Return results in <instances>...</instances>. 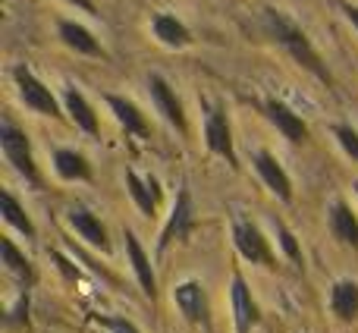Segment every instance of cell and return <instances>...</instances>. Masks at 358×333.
I'll list each match as a JSON object with an SVG mask.
<instances>
[{
	"mask_svg": "<svg viewBox=\"0 0 358 333\" xmlns=\"http://www.w3.org/2000/svg\"><path fill=\"white\" fill-rule=\"evenodd\" d=\"M264 29L267 35L273 38V41H280L286 48V54L292 57V60L299 63V66H305L308 73H315L321 82H334V76H330V69L324 66L321 54L315 50V44H311V38L305 35L302 29H299L296 22H292L289 16H283L280 10H273V6H267L264 10Z\"/></svg>",
	"mask_w": 358,
	"mask_h": 333,
	"instance_id": "1",
	"label": "cell"
},
{
	"mask_svg": "<svg viewBox=\"0 0 358 333\" xmlns=\"http://www.w3.org/2000/svg\"><path fill=\"white\" fill-rule=\"evenodd\" d=\"M0 148H3V157L10 161V166L19 173V176H25L31 185H41V176H38V166H35V157H31L29 139H25V132L16 129L10 120L0 123Z\"/></svg>",
	"mask_w": 358,
	"mask_h": 333,
	"instance_id": "2",
	"label": "cell"
},
{
	"mask_svg": "<svg viewBox=\"0 0 358 333\" xmlns=\"http://www.w3.org/2000/svg\"><path fill=\"white\" fill-rule=\"evenodd\" d=\"M13 82H16L19 101H22L29 111L41 113V117H60V104H57L54 92L31 73L29 66H16L13 69Z\"/></svg>",
	"mask_w": 358,
	"mask_h": 333,
	"instance_id": "3",
	"label": "cell"
},
{
	"mask_svg": "<svg viewBox=\"0 0 358 333\" xmlns=\"http://www.w3.org/2000/svg\"><path fill=\"white\" fill-rule=\"evenodd\" d=\"M233 242H236V252H239L245 261H252V264H261V267L277 264V261H273L271 246H267V236L261 233L252 220L236 217L233 220Z\"/></svg>",
	"mask_w": 358,
	"mask_h": 333,
	"instance_id": "4",
	"label": "cell"
},
{
	"mask_svg": "<svg viewBox=\"0 0 358 333\" xmlns=\"http://www.w3.org/2000/svg\"><path fill=\"white\" fill-rule=\"evenodd\" d=\"M192 227H195V204H192L189 189H179L173 211H170L167 223H164L161 236H157V255L167 252L176 239H185V236L192 233Z\"/></svg>",
	"mask_w": 358,
	"mask_h": 333,
	"instance_id": "5",
	"label": "cell"
},
{
	"mask_svg": "<svg viewBox=\"0 0 358 333\" xmlns=\"http://www.w3.org/2000/svg\"><path fill=\"white\" fill-rule=\"evenodd\" d=\"M204 142L214 155H220L229 166H239L236 161V151H233V129H229V120L223 113V107H210L204 111Z\"/></svg>",
	"mask_w": 358,
	"mask_h": 333,
	"instance_id": "6",
	"label": "cell"
},
{
	"mask_svg": "<svg viewBox=\"0 0 358 333\" xmlns=\"http://www.w3.org/2000/svg\"><path fill=\"white\" fill-rule=\"evenodd\" d=\"M148 94H151V101H155V107H157V113H161L164 120H167L173 129L179 132H185L189 129V123H185V111H182V101L176 98V92L170 88V82L164 79V76H148Z\"/></svg>",
	"mask_w": 358,
	"mask_h": 333,
	"instance_id": "7",
	"label": "cell"
},
{
	"mask_svg": "<svg viewBox=\"0 0 358 333\" xmlns=\"http://www.w3.org/2000/svg\"><path fill=\"white\" fill-rule=\"evenodd\" d=\"M255 170H258L261 183L280 198V201H292V183H289V173L277 164V157L271 151H255Z\"/></svg>",
	"mask_w": 358,
	"mask_h": 333,
	"instance_id": "8",
	"label": "cell"
},
{
	"mask_svg": "<svg viewBox=\"0 0 358 333\" xmlns=\"http://www.w3.org/2000/svg\"><path fill=\"white\" fill-rule=\"evenodd\" d=\"M173 302L182 311L185 321L192 324H208V296H204L198 280H182L173 290Z\"/></svg>",
	"mask_w": 358,
	"mask_h": 333,
	"instance_id": "9",
	"label": "cell"
},
{
	"mask_svg": "<svg viewBox=\"0 0 358 333\" xmlns=\"http://www.w3.org/2000/svg\"><path fill=\"white\" fill-rule=\"evenodd\" d=\"M264 113H267V120L277 126V132L286 139V142L302 145L305 139H308V126H305L302 117H296V113H292L283 101H277V98L264 101Z\"/></svg>",
	"mask_w": 358,
	"mask_h": 333,
	"instance_id": "10",
	"label": "cell"
},
{
	"mask_svg": "<svg viewBox=\"0 0 358 333\" xmlns=\"http://www.w3.org/2000/svg\"><path fill=\"white\" fill-rule=\"evenodd\" d=\"M126 255H129V264H132V271H136V277H138V286H142V292L148 299H155L157 296V274H155V264H151V258H148V252L142 248V242L136 239V233H129L126 229Z\"/></svg>",
	"mask_w": 358,
	"mask_h": 333,
	"instance_id": "11",
	"label": "cell"
},
{
	"mask_svg": "<svg viewBox=\"0 0 358 333\" xmlns=\"http://www.w3.org/2000/svg\"><path fill=\"white\" fill-rule=\"evenodd\" d=\"M104 101H107V107H110V113L117 117V123L126 129V136H138V139L151 136V126H148V120H145V113L138 111L129 98H123V94H107Z\"/></svg>",
	"mask_w": 358,
	"mask_h": 333,
	"instance_id": "12",
	"label": "cell"
},
{
	"mask_svg": "<svg viewBox=\"0 0 358 333\" xmlns=\"http://www.w3.org/2000/svg\"><path fill=\"white\" fill-rule=\"evenodd\" d=\"M229 302H233L236 333H252L255 321H258V302L252 299V290L245 286L242 274H236V277H233V296H229Z\"/></svg>",
	"mask_w": 358,
	"mask_h": 333,
	"instance_id": "13",
	"label": "cell"
},
{
	"mask_svg": "<svg viewBox=\"0 0 358 333\" xmlns=\"http://www.w3.org/2000/svg\"><path fill=\"white\" fill-rule=\"evenodd\" d=\"M69 227L76 229L82 242H88L92 248H101V252H110V239H107V229L98 217L88 208H73L69 211Z\"/></svg>",
	"mask_w": 358,
	"mask_h": 333,
	"instance_id": "14",
	"label": "cell"
},
{
	"mask_svg": "<svg viewBox=\"0 0 358 333\" xmlns=\"http://www.w3.org/2000/svg\"><path fill=\"white\" fill-rule=\"evenodd\" d=\"M57 31H60V41L66 44L69 50H76V54L104 57V48H101V41H98V38H94L82 22H73V19H60Z\"/></svg>",
	"mask_w": 358,
	"mask_h": 333,
	"instance_id": "15",
	"label": "cell"
},
{
	"mask_svg": "<svg viewBox=\"0 0 358 333\" xmlns=\"http://www.w3.org/2000/svg\"><path fill=\"white\" fill-rule=\"evenodd\" d=\"M126 189H129L132 201L138 204L142 214H155L157 204H161V185L155 176H138L136 170H126Z\"/></svg>",
	"mask_w": 358,
	"mask_h": 333,
	"instance_id": "16",
	"label": "cell"
},
{
	"mask_svg": "<svg viewBox=\"0 0 358 333\" xmlns=\"http://www.w3.org/2000/svg\"><path fill=\"white\" fill-rule=\"evenodd\" d=\"M330 311L343 324L358 321V283L355 280H349V277L336 280L334 290H330Z\"/></svg>",
	"mask_w": 358,
	"mask_h": 333,
	"instance_id": "17",
	"label": "cell"
},
{
	"mask_svg": "<svg viewBox=\"0 0 358 333\" xmlns=\"http://www.w3.org/2000/svg\"><path fill=\"white\" fill-rule=\"evenodd\" d=\"M63 107H66L69 120H73L85 136H98V129H101L98 113H94V107L88 104V98L79 92V88H66V92H63Z\"/></svg>",
	"mask_w": 358,
	"mask_h": 333,
	"instance_id": "18",
	"label": "cell"
},
{
	"mask_svg": "<svg viewBox=\"0 0 358 333\" xmlns=\"http://www.w3.org/2000/svg\"><path fill=\"white\" fill-rule=\"evenodd\" d=\"M151 31H155V38L164 44V48H173V50H182L195 41L192 31L185 29L176 16H170V13H157L155 22H151Z\"/></svg>",
	"mask_w": 358,
	"mask_h": 333,
	"instance_id": "19",
	"label": "cell"
},
{
	"mask_svg": "<svg viewBox=\"0 0 358 333\" xmlns=\"http://www.w3.org/2000/svg\"><path fill=\"white\" fill-rule=\"evenodd\" d=\"M330 233H334L343 246L358 252V217L352 214V208H349L346 201L330 204Z\"/></svg>",
	"mask_w": 358,
	"mask_h": 333,
	"instance_id": "20",
	"label": "cell"
},
{
	"mask_svg": "<svg viewBox=\"0 0 358 333\" xmlns=\"http://www.w3.org/2000/svg\"><path fill=\"white\" fill-rule=\"evenodd\" d=\"M54 170H57V176L66 179V183L92 176V166H88L85 155H79V151H73V148H57L54 151Z\"/></svg>",
	"mask_w": 358,
	"mask_h": 333,
	"instance_id": "21",
	"label": "cell"
},
{
	"mask_svg": "<svg viewBox=\"0 0 358 333\" xmlns=\"http://www.w3.org/2000/svg\"><path fill=\"white\" fill-rule=\"evenodd\" d=\"M0 255H3V267L19 280V283H22V286L35 283V271H31L29 258H25V255L19 252L16 246H13L10 236H3V242H0Z\"/></svg>",
	"mask_w": 358,
	"mask_h": 333,
	"instance_id": "22",
	"label": "cell"
},
{
	"mask_svg": "<svg viewBox=\"0 0 358 333\" xmlns=\"http://www.w3.org/2000/svg\"><path fill=\"white\" fill-rule=\"evenodd\" d=\"M0 217H3L13 229H19L22 236H29V239L35 236V223H31V217L22 211V204L16 201L13 192H0Z\"/></svg>",
	"mask_w": 358,
	"mask_h": 333,
	"instance_id": "23",
	"label": "cell"
},
{
	"mask_svg": "<svg viewBox=\"0 0 358 333\" xmlns=\"http://www.w3.org/2000/svg\"><path fill=\"white\" fill-rule=\"evenodd\" d=\"M273 227H277V242H280V248H283V255H286V258H289L296 267H302V264H305V255H302V246H299V239L292 236V229L286 227L283 220H277Z\"/></svg>",
	"mask_w": 358,
	"mask_h": 333,
	"instance_id": "24",
	"label": "cell"
},
{
	"mask_svg": "<svg viewBox=\"0 0 358 333\" xmlns=\"http://www.w3.org/2000/svg\"><path fill=\"white\" fill-rule=\"evenodd\" d=\"M334 136H336V142L343 145V151H346L352 161H358V129L340 123V126H334Z\"/></svg>",
	"mask_w": 358,
	"mask_h": 333,
	"instance_id": "25",
	"label": "cell"
},
{
	"mask_svg": "<svg viewBox=\"0 0 358 333\" xmlns=\"http://www.w3.org/2000/svg\"><path fill=\"white\" fill-rule=\"evenodd\" d=\"M92 321L107 333H142L132 321H126V318H98V315H92Z\"/></svg>",
	"mask_w": 358,
	"mask_h": 333,
	"instance_id": "26",
	"label": "cell"
},
{
	"mask_svg": "<svg viewBox=\"0 0 358 333\" xmlns=\"http://www.w3.org/2000/svg\"><path fill=\"white\" fill-rule=\"evenodd\" d=\"M50 258L57 261V267H60V271L66 274L69 280H79V267H76V264H69V258H66V255H60V252H50Z\"/></svg>",
	"mask_w": 358,
	"mask_h": 333,
	"instance_id": "27",
	"label": "cell"
},
{
	"mask_svg": "<svg viewBox=\"0 0 358 333\" xmlns=\"http://www.w3.org/2000/svg\"><path fill=\"white\" fill-rule=\"evenodd\" d=\"M66 3H73L76 10L88 13V16H98V6H94V0H66Z\"/></svg>",
	"mask_w": 358,
	"mask_h": 333,
	"instance_id": "28",
	"label": "cell"
},
{
	"mask_svg": "<svg viewBox=\"0 0 358 333\" xmlns=\"http://www.w3.org/2000/svg\"><path fill=\"white\" fill-rule=\"evenodd\" d=\"M340 10H343V16H346L349 22L355 25V31H358V6H352V3H340Z\"/></svg>",
	"mask_w": 358,
	"mask_h": 333,
	"instance_id": "29",
	"label": "cell"
},
{
	"mask_svg": "<svg viewBox=\"0 0 358 333\" xmlns=\"http://www.w3.org/2000/svg\"><path fill=\"white\" fill-rule=\"evenodd\" d=\"M355 192H358V183H355Z\"/></svg>",
	"mask_w": 358,
	"mask_h": 333,
	"instance_id": "30",
	"label": "cell"
}]
</instances>
